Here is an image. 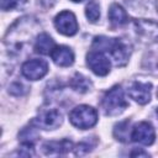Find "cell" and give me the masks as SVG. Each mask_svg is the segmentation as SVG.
Listing matches in <instances>:
<instances>
[{
    "label": "cell",
    "instance_id": "e0dca14e",
    "mask_svg": "<svg viewBox=\"0 0 158 158\" xmlns=\"http://www.w3.org/2000/svg\"><path fill=\"white\" fill-rule=\"evenodd\" d=\"M85 15L90 22H96L100 17V6L96 0H90L85 7Z\"/></svg>",
    "mask_w": 158,
    "mask_h": 158
},
{
    "label": "cell",
    "instance_id": "30bf717a",
    "mask_svg": "<svg viewBox=\"0 0 158 158\" xmlns=\"http://www.w3.org/2000/svg\"><path fill=\"white\" fill-rule=\"evenodd\" d=\"M151 91H152V84L151 83H141V81L131 83L127 89L128 96L141 105L149 102Z\"/></svg>",
    "mask_w": 158,
    "mask_h": 158
},
{
    "label": "cell",
    "instance_id": "8fae6325",
    "mask_svg": "<svg viewBox=\"0 0 158 158\" xmlns=\"http://www.w3.org/2000/svg\"><path fill=\"white\" fill-rule=\"evenodd\" d=\"M51 57L59 67H69L74 63V53L67 46H56L51 52Z\"/></svg>",
    "mask_w": 158,
    "mask_h": 158
},
{
    "label": "cell",
    "instance_id": "3957f363",
    "mask_svg": "<svg viewBox=\"0 0 158 158\" xmlns=\"http://www.w3.org/2000/svg\"><path fill=\"white\" fill-rule=\"evenodd\" d=\"M69 121L73 126L80 130H88L96 125L98 111L89 105H79L74 107L69 114Z\"/></svg>",
    "mask_w": 158,
    "mask_h": 158
},
{
    "label": "cell",
    "instance_id": "7c38bea8",
    "mask_svg": "<svg viewBox=\"0 0 158 158\" xmlns=\"http://www.w3.org/2000/svg\"><path fill=\"white\" fill-rule=\"evenodd\" d=\"M73 148V143L69 139H62V141H51L46 142L43 144V151L48 156H58V154H65Z\"/></svg>",
    "mask_w": 158,
    "mask_h": 158
},
{
    "label": "cell",
    "instance_id": "8992f818",
    "mask_svg": "<svg viewBox=\"0 0 158 158\" xmlns=\"http://www.w3.org/2000/svg\"><path fill=\"white\" fill-rule=\"evenodd\" d=\"M54 26L57 31L64 36H74L78 32L77 17L70 11H62L54 17Z\"/></svg>",
    "mask_w": 158,
    "mask_h": 158
},
{
    "label": "cell",
    "instance_id": "ba28073f",
    "mask_svg": "<svg viewBox=\"0 0 158 158\" xmlns=\"http://www.w3.org/2000/svg\"><path fill=\"white\" fill-rule=\"evenodd\" d=\"M131 139L143 146H151L156 139V132L153 126L146 121L136 123L131 132Z\"/></svg>",
    "mask_w": 158,
    "mask_h": 158
},
{
    "label": "cell",
    "instance_id": "4fadbf2b",
    "mask_svg": "<svg viewBox=\"0 0 158 158\" xmlns=\"http://www.w3.org/2000/svg\"><path fill=\"white\" fill-rule=\"evenodd\" d=\"M109 20L114 26H122L128 22V15L121 5L112 4L109 9Z\"/></svg>",
    "mask_w": 158,
    "mask_h": 158
},
{
    "label": "cell",
    "instance_id": "7a4b0ae2",
    "mask_svg": "<svg viewBox=\"0 0 158 158\" xmlns=\"http://www.w3.org/2000/svg\"><path fill=\"white\" fill-rule=\"evenodd\" d=\"M127 106L128 102L126 101L123 90L120 85H115L109 91H106L101 101V107L107 116L120 115Z\"/></svg>",
    "mask_w": 158,
    "mask_h": 158
},
{
    "label": "cell",
    "instance_id": "7402d4cb",
    "mask_svg": "<svg viewBox=\"0 0 158 158\" xmlns=\"http://www.w3.org/2000/svg\"><path fill=\"white\" fill-rule=\"evenodd\" d=\"M157 98H158V89H157Z\"/></svg>",
    "mask_w": 158,
    "mask_h": 158
},
{
    "label": "cell",
    "instance_id": "d6986e66",
    "mask_svg": "<svg viewBox=\"0 0 158 158\" xmlns=\"http://www.w3.org/2000/svg\"><path fill=\"white\" fill-rule=\"evenodd\" d=\"M26 2L27 0H1V9L4 11L14 10V9H19L23 6Z\"/></svg>",
    "mask_w": 158,
    "mask_h": 158
},
{
    "label": "cell",
    "instance_id": "603a6c76",
    "mask_svg": "<svg viewBox=\"0 0 158 158\" xmlns=\"http://www.w3.org/2000/svg\"><path fill=\"white\" fill-rule=\"evenodd\" d=\"M157 115H158V107H157Z\"/></svg>",
    "mask_w": 158,
    "mask_h": 158
},
{
    "label": "cell",
    "instance_id": "5bb4252c",
    "mask_svg": "<svg viewBox=\"0 0 158 158\" xmlns=\"http://www.w3.org/2000/svg\"><path fill=\"white\" fill-rule=\"evenodd\" d=\"M54 47L56 46H54V41L52 40V37L47 33H41L36 38L33 49H35L36 53L46 56V54H51V52L53 51Z\"/></svg>",
    "mask_w": 158,
    "mask_h": 158
},
{
    "label": "cell",
    "instance_id": "5b68a950",
    "mask_svg": "<svg viewBox=\"0 0 158 158\" xmlns=\"http://www.w3.org/2000/svg\"><path fill=\"white\" fill-rule=\"evenodd\" d=\"M135 30L137 37L144 43L158 42V23L151 20H136Z\"/></svg>",
    "mask_w": 158,
    "mask_h": 158
},
{
    "label": "cell",
    "instance_id": "277c9868",
    "mask_svg": "<svg viewBox=\"0 0 158 158\" xmlns=\"http://www.w3.org/2000/svg\"><path fill=\"white\" fill-rule=\"evenodd\" d=\"M86 64L91 69V72L99 77H105L106 74H109L111 68V63L109 58L104 54V52L95 49L90 51L86 54Z\"/></svg>",
    "mask_w": 158,
    "mask_h": 158
},
{
    "label": "cell",
    "instance_id": "ac0fdd59",
    "mask_svg": "<svg viewBox=\"0 0 158 158\" xmlns=\"http://www.w3.org/2000/svg\"><path fill=\"white\" fill-rule=\"evenodd\" d=\"M128 125H130L128 120L122 121V122L115 125V127H114V136L116 137V139H118L121 142H125L126 138H128Z\"/></svg>",
    "mask_w": 158,
    "mask_h": 158
},
{
    "label": "cell",
    "instance_id": "2e32d148",
    "mask_svg": "<svg viewBox=\"0 0 158 158\" xmlns=\"http://www.w3.org/2000/svg\"><path fill=\"white\" fill-rule=\"evenodd\" d=\"M20 137V141L22 144H30V146H33L35 141L38 138V135L36 132V128L35 127H26L21 131V133L19 135Z\"/></svg>",
    "mask_w": 158,
    "mask_h": 158
},
{
    "label": "cell",
    "instance_id": "52a82bcc",
    "mask_svg": "<svg viewBox=\"0 0 158 158\" xmlns=\"http://www.w3.org/2000/svg\"><path fill=\"white\" fill-rule=\"evenodd\" d=\"M62 121H63L62 114L56 109H51L42 111L36 118L32 120L31 123L43 130H54L58 126H60Z\"/></svg>",
    "mask_w": 158,
    "mask_h": 158
},
{
    "label": "cell",
    "instance_id": "9a60e30c",
    "mask_svg": "<svg viewBox=\"0 0 158 158\" xmlns=\"http://www.w3.org/2000/svg\"><path fill=\"white\" fill-rule=\"evenodd\" d=\"M70 86H72L75 91L86 93V91L90 90V88H91V81H90L86 77H84V75H81V74H79V73H77V74H74V77H73L72 80H70Z\"/></svg>",
    "mask_w": 158,
    "mask_h": 158
},
{
    "label": "cell",
    "instance_id": "6da1fadb",
    "mask_svg": "<svg viewBox=\"0 0 158 158\" xmlns=\"http://www.w3.org/2000/svg\"><path fill=\"white\" fill-rule=\"evenodd\" d=\"M93 49L107 52L115 60L116 65H125L131 54V47L121 38H110L106 36H96L91 44Z\"/></svg>",
    "mask_w": 158,
    "mask_h": 158
},
{
    "label": "cell",
    "instance_id": "9c48e42d",
    "mask_svg": "<svg viewBox=\"0 0 158 158\" xmlns=\"http://www.w3.org/2000/svg\"><path fill=\"white\" fill-rule=\"evenodd\" d=\"M21 73L30 80H38L48 73V64L43 59H31L22 64Z\"/></svg>",
    "mask_w": 158,
    "mask_h": 158
},
{
    "label": "cell",
    "instance_id": "44dd1931",
    "mask_svg": "<svg viewBox=\"0 0 158 158\" xmlns=\"http://www.w3.org/2000/svg\"><path fill=\"white\" fill-rule=\"evenodd\" d=\"M73 2H81V1H84V0H72Z\"/></svg>",
    "mask_w": 158,
    "mask_h": 158
},
{
    "label": "cell",
    "instance_id": "ffe728a7",
    "mask_svg": "<svg viewBox=\"0 0 158 158\" xmlns=\"http://www.w3.org/2000/svg\"><path fill=\"white\" fill-rule=\"evenodd\" d=\"M131 156H132V157H136V156L148 157V153H147V152H143V151H133V152H131Z\"/></svg>",
    "mask_w": 158,
    "mask_h": 158
}]
</instances>
